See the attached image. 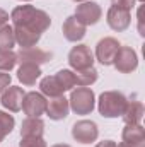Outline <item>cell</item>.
Listing matches in <instances>:
<instances>
[{
    "mask_svg": "<svg viewBox=\"0 0 145 147\" xmlns=\"http://www.w3.org/2000/svg\"><path fill=\"white\" fill-rule=\"evenodd\" d=\"M10 19L14 22V36L15 43L21 48H33L41 39V34L51 26V17L33 5H17Z\"/></svg>",
    "mask_w": 145,
    "mask_h": 147,
    "instance_id": "cell-1",
    "label": "cell"
},
{
    "mask_svg": "<svg viewBox=\"0 0 145 147\" xmlns=\"http://www.w3.org/2000/svg\"><path fill=\"white\" fill-rule=\"evenodd\" d=\"M128 99L123 92L119 91H104L99 96L97 101V110L104 118H118L123 115L125 106H126Z\"/></svg>",
    "mask_w": 145,
    "mask_h": 147,
    "instance_id": "cell-2",
    "label": "cell"
},
{
    "mask_svg": "<svg viewBox=\"0 0 145 147\" xmlns=\"http://www.w3.org/2000/svg\"><path fill=\"white\" fill-rule=\"evenodd\" d=\"M68 105L75 115H91L96 106V96L89 87H77L70 92Z\"/></svg>",
    "mask_w": 145,
    "mask_h": 147,
    "instance_id": "cell-3",
    "label": "cell"
},
{
    "mask_svg": "<svg viewBox=\"0 0 145 147\" xmlns=\"http://www.w3.org/2000/svg\"><path fill=\"white\" fill-rule=\"evenodd\" d=\"M113 65L118 72L121 74H130L133 70H137L138 67V57H137V51L132 48V46H119L114 60H113Z\"/></svg>",
    "mask_w": 145,
    "mask_h": 147,
    "instance_id": "cell-4",
    "label": "cell"
},
{
    "mask_svg": "<svg viewBox=\"0 0 145 147\" xmlns=\"http://www.w3.org/2000/svg\"><path fill=\"white\" fill-rule=\"evenodd\" d=\"M68 63L75 72L91 69L94 65V53L87 45H77L68 53Z\"/></svg>",
    "mask_w": 145,
    "mask_h": 147,
    "instance_id": "cell-5",
    "label": "cell"
},
{
    "mask_svg": "<svg viewBox=\"0 0 145 147\" xmlns=\"http://www.w3.org/2000/svg\"><path fill=\"white\" fill-rule=\"evenodd\" d=\"M101 16H103V10H101L99 3H96V2H82V3L77 5L73 17L80 24H84L87 28V26L97 24L99 19H101Z\"/></svg>",
    "mask_w": 145,
    "mask_h": 147,
    "instance_id": "cell-6",
    "label": "cell"
},
{
    "mask_svg": "<svg viewBox=\"0 0 145 147\" xmlns=\"http://www.w3.org/2000/svg\"><path fill=\"white\" fill-rule=\"evenodd\" d=\"M72 137L80 144H91L97 140L99 128L92 120H80L72 127Z\"/></svg>",
    "mask_w": 145,
    "mask_h": 147,
    "instance_id": "cell-7",
    "label": "cell"
},
{
    "mask_svg": "<svg viewBox=\"0 0 145 147\" xmlns=\"http://www.w3.org/2000/svg\"><path fill=\"white\" fill-rule=\"evenodd\" d=\"M106 21H108V26L113 31L123 33L132 24V12L126 10V9H119V7H113L111 5L108 14H106Z\"/></svg>",
    "mask_w": 145,
    "mask_h": 147,
    "instance_id": "cell-8",
    "label": "cell"
},
{
    "mask_svg": "<svg viewBox=\"0 0 145 147\" xmlns=\"http://www.w3.org/2000/svg\"><path fill=\"white\" fill-rule=\"evenodd\" d=\"M119 41L114 38H103L96 45V58L103 65H113V60L119 50Z\"/></svg>",
    "mask_w": 145,
    "mask_h": 147,
    "instance_id": "cell-9",
    "label": "cell"
},
{
    "mask_svg": "<svg viewBox=\"0 0 145 147\" xmlns=\"http://www.w3.org/2000/svg\"><path fill=\"white\" fill-rule=\"evenodd\" d=\"M46 106H48V101L41 92H26L21 110L28 116H38L39 118L43 113H46Z\"/></svg>",
    "mask_w": 145,
    "mask_h": 147,
    "instance_id": "cell-10",
    "label": "cell"
},
{
    "mask_svg": "<svg viewBox=\"0 0 145 147\" xmlns=\"http://www.w3.org/2000/svg\"><path fill=\"white\" fill-rule=\"evenodd\" d=\"M53 58V55L50 51H44L38 46L33 48H21V51L17 53V62L19 63H33V65H43L48 63Z\"/></svg>",
    "mask_w": 145,
    "mask_h": 147,
    "instance_id": "cell-11",
    "label": "cell"
},
{
    "mask_svg": "<svg viewBox=\"0 0 145 147\" xmlns=\"http://www.w3.org/2000/svg\"><path fill=\"white\" fill-rule=\"evenodd\" d=\"M24 91L22 87H17V86H9L3 92H2V98H0V103L3 108H7L12 113H17L22 108V99H24Z\"/></svg>",
    "mask_w": 145,
    "mask_h": 147,
    "instance_id": "cell-12",
    "label": "cell"
},
{
    "mask_svg": "<svg viewBox=\"0 0 145 147\" xmlns=\"http://www.w3.org/2000/svg\"><path fill=\"white\" fill-rule=\"evenodd\" d=\"M68 111H70L68 99H67V98H63V96L51 98V99L48 101V106H46V115L50 116V120H55V121L65 120V118L68 116Z\"/></svg>",
    "mask_w": 145,
    "mask_h": 147,
    "instance_id": "cell-13",
    "label": "cell"
},
{
    "mask_svg": "<svg viewBox=\"0 0 145 147\" xmlns=\"http://www.w3.org/2000/svg\"><path fill=\"white\" fill-rule=\"evenodd\" d=\"M62 31H63L65 39H68V41H72V43H77V41H80L82 38L85 36V26L80 24L73 16L65 19V22H63V26H62Z\"/></svg>",
    "mask_w": 145,
    "mask_h": 147,
    "instance_id": "cell-14",
    "label": "cell"
},
{
    "mask_svg": "<svg viewBox=\"0 0 145 147\" xmlns=\"http://www.w3.org/2000/svg\"><path fill=\"white\" fill-rule=\"evenodd\" d=\"M144 113L145 108L140 101H128L121 118H123L125 125H140V121L144 118Z\"/></svg>",
    "mask_w": 145,
    "mask_h": 147,
    "instance_id": "cell-15",
    "label": "cell"
},
{
    "mask_svg": "<svg viewBox=\"0 0 145 147\" xmlns=\"http://www.w3.org/2000/svg\"><path fill=\"white\" fill-rule=\"evenodd\" d=\"M43 132H44V123L38 116H28L21 125V137L22 139L43 137Z\"/></svg>",
    "mask_w": 145,
    "mask_h": 147,
    "instance_id": "cell-16",
    "label": "cell"
},
{
    "mask_svg": "<svg viewBox=\"0 0 145 147\" xmlns=\"http://www.w3.org/2000/svg\"><path fill=\"white\" fill-rule=\"evenodd\" d=\"M39 77H41V69L33 63H21V67L17 70V79L24 86H34Z\"/></svg>",
    "mask_w": 145,
    "mask_h": 147,
    "instance_id": "cell-17",
    "label": "cell"
},
{
    "mask_svg": "<svg viewBox=\"0 0 145 147\" xmlns=\"http://www.w3.org/2000/svg\"><path fill=\"white\" fill-rule=\"evenodd\" d=\"M39 89H41V94L48 96V98H58V96H63V92H65L55 75L43 77L41 82H39Z\"/></svg>",
    "mask_w": 145,
    "mask_h": 147,
    "instance_id": "cell-18",
    "label": "cell"
},
{
    "mask_svg": "<svg viewBox=\"0 0 145 147\" xmlns=\"http://www.w3.org/2000/svg\"><path fill=\"white\" fill-rule=\"evenodd\" d=\"M121 139L126 144H140V142H145L144 127L142 125H125Z\"/></svg>",
    "mask_w": 145,
    "mask_h": 147,
    "instance_id": "cell-19",
    "label": "cell"
},
{
    "mask_svg": "<svg viewBox=\"0 0 145 147\" xmlns=\"http://www.w3.org/2000/svg\"><path fill=\"white\" fill-rule=\"evenodd\" d=\"M97 77H99V72H97L94 67L85 69V70H79V72H75V86H79V87H87V86L94 84V82L97 80Z\"/></svg>",
    "mask_w": 145,
    "mask_h": 147,
    "instance_id": "cell-20",
    "label": "cell"
},
{
    "mask_svg": "<svg viewBox=\"0 0 145 147\" xmlns=\"http://www.w3.org/2000/svg\"><path fill=\"white\" fill-rule=\"evenodd\" d=\"M15 45V36H14V29L10 26H2L0 28V51H7L12 50Z\"/></svg>",
    "mask_w": 145,
    "mask_h": 147,
    "instance_id": "cell-21",
    "label": "cell"
},
{
    "mask_svg": "<svg viewBox=\"0 0 145 147\" xmlns=\"http://www.w3.org/2000/svg\"><path fill=\"white\" fill-rule=\"evenodd\" d=\"M56 80L60 82V86L63 87V91H72V87H75V72L72 70H67V69H62L55 74Z\"/></svg>",
    "mask_w": 145,
    "mask_h": 147,
    "instance_id": "cell-22",
    "label": "cell"
},
{
    "mask_svg": "<svg viewBox=\"0 0 145 147\" xmlns=\"http://www.w3.org/2000/svg\"><path fill=\"white\" fill-rule=\"evenodd\" d=\"M17 63V53L12 50L0 51V72H10Z\"/></svg>",
    "mask_w": 145,
    "mask_h": 147,
    "instance_id": "cell-23",
    "label": "cell"
},
{
    "mask_svg": "<svg viewBox=\"0 0 145 147\" xmlns=\"http://www.w3.org/2000/svg\"><path fill=\"white\" fill-rule=\"evenodd\" d=\"M14 125H15L14 116L9 115V113H5V111H0V142L12 132Z\"/></svg>",
    "mask_w": 145,
    "mask_h": 147,
    "instance_id": "cell-24",
    "label": "cell"
},
{
    "mask_svg": "<svg viewBox=\"0 0 145 147\" xmlns=\"http://www.w3.org/2000/svg\"><path fill=\"white\" fill-rule=\"evenodd\" d=\"M19 147H48L43 137H31V139H22Z\"/></svg>",
    "mask_w": 145,
    "mask_h": 147,
    "instance_id": "cell-25",
    "label": "cell"
},
{
    "mask_svg": "<svg viewBox=\"0 0 145 147\" xmlns=\"http://www.w3.org/2000/svg\"><path fill=\"white\" fill-rule=\"evenodd\" d=\"M135 2L137 0H111L113 7H119V9H126L132 12V9L135 7Z\"/></svg>",
    "mask_w": 145,
    "mask_h": 147,
    "instance_id": "cell-26",
    "label": "cell"
},
{
    "mask_svg": "<svg viewBox=\"0 0 145 147\" xmlns=\"http://www.w3.org/2000/svg\"><path fill=\"white\" fill-rule=\"evenodd\" d=\"M10 80H12L10 74L0 72V92H3V91H5V89L10 86Z\"/></svg>",
    "mask_w": 145,
    "mask_h": 147,
    "instance_id": "cell-27",
    "label": "cell"
},
{
    "mask_svg": "<svg viewBox=\"0 0 145 147\" xmlns=\"http://www.w3.org/2000/svg\"><path fill=\"white\" fill-rule=\"evenodd\" d=\"M142 14H144V9H138V33H140V36H145V31H144V17H142Z\"/></svg>",
    "mask_w": 145,
    "mask_h": 147,
    "instance_id": "cell-28",
    "label": "cell"
},
{
    "mask_svg": "<svg viewBox=\"0 0 145 147\" xmlns=\"http://www.w3.org/2000/svg\"><path fill=\"white\" fill-rule=\"evenodd\" d=\"M7 21H9V12H5L3 9H0V28H2V26H5V24H7Z\"/></svg>",
    "mask_w": 145,
    "mask_h": 147,
    "instance_id": "cell-29",
    "label": "cell"
},
{
    "mask_svg": "<svg viewBox=\"0 0 145 147\" xmlns=\"http://www.w3.org/2000/svg\"><path fill=\"white\" fill-rule=\"evenodd\" d=\"M96 147H118V144L113 142V140H103V142L96 144Z\"/></svg>",
    "mask_w": 145,
    "mask_h": 147,
    "instance_id": "cell-30",
    "label": "cell"
},
{
    "mask_svg": "<svg viewBox=\"0 0 145 147\" xmlns=\"http://www.w3.org/2000/svg\"><path fill=\"white\" fill-rule=\"evenodd\" d=\"M118 147H145V142H140V144H126V142H121Z\"/></svg>",
    "mask_w": 145,
    "mask_h": 147,
    "instance_id": "cell-31",
    "label": "cell"
},
{
    "mask_svg": "<svg viewBox=\"0 0 145 147\" xmlns=\"http://www.w3.org/2000/svg\"><path fill=\"white\" fill-rule=\"evenodd\" d=\"M51 147H70L68 144H55V146H51Z\"/></svg>",
    "mask_w": 145,
    "mask_h": 147,
    "instance_id": "cell-32",
    "label": "cell"
},
{
    "mask_svg": "<svg viewBox=\"0 0 145 147\" xmlns=\"http://www.w3.org/2000/svg\"><path fill=\"white\" fill-rule=\"evenodd\" d=\"M73 2H87V0H73Z\"/></svg>",
    "mask_w": 145,
    "mask_h": 147,
    "instance_id": "cell-33",
    "label": "cell"
},
{
    "mask_svg": "<svg viewBox=\"0 0 145 147\" xmlns=\"http://www.w3.org/2000/svg\"><path fill=\"white\" fill-rule=\"evenodd\" d=\"M21 2H31V0H21Z\"/></svg>",
    "mask_w": 145,
    "mask_h": 147,
    "instance_id": "cell-34",
    "label": "cell"
},
{
    "mask_svg": "<svg viewBox=\"0 0 145 147\" xmlns=\"http://www.w3.org/2000/svg\"><path fill=\"white\" fill-rule=\"evenodd\" d=\"M138 2H145V0H138Z\"/></svg>",
    "mask_w": 145,
    "mask_h": 147,
    "instance_id": "cell-35",
    "label": "cell"
}]
</instances>
